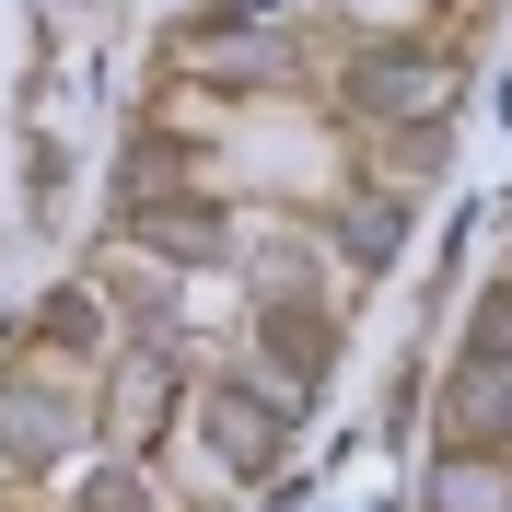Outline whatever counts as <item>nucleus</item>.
I'll use <instances>...</instances> for the list:
<instances>
[{"label": "nucleus", "instance_id": "1", "mask_svg": "<svg viewBox=\"0 0 512 512\" xmlns=\"http://www.w3.org/2000/svg\"><path fill=\"white\" fill-rule=\"evenodd\" d=\"M256 350H268V373H280V384H315V373H326V350H338V326H326V303H303V291H268Z\"/></svg>", "mask_w": 512, "mask_h": 512}]
</instances>
